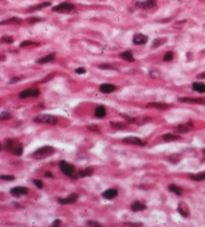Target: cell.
Instances as JSON below:
<instances>
[{"instance_id":"6da1fadb","label":"cell","mask_w":205,"mask_h":227,"mask_svg":"<svg viewBox=\"0 0 205 227\" xmlns=\"http://www.w3.org/2000/svg\"><path fill=\"white\" fill-rule=\"evenodd\" d=\"M4 149L5 151L11 153L13 155H16V156H20L22 154V151H24V147H22V144L20 143L18 140L16 139H7L4 143Z\"/></svg>"},{"instance_id":"7a4b0ae2","label":"cell","mask_w":205,"mask_h":227,"mask_svg":"<svg viewBox=\"0 0 205 227\" xmlns=\"http://www.w3.org/2000/svg\"><path fill=\"white\" fill-rule=\"evenodd\" d=\"M55 152V148L53 146L50 145H46L43 146V147L39 148L38 150H36L35 152L32 153V157L35 159H45L47 157L53 155V153Z\"/></svg>"},{"instance_id":"3957f363","label":"cell","mask_w":205,"mask_h":227,"mask_svg":"<svg viewBox=\"0 0 205 227\" xmlns=\"http://www.w3.org/2000/svg\"><path fill=\"white\" fill-rule=\"evenodd\" d=\"M34 122L40 123V124H49V125H56L58 123V119L53 115H39L35 117Z\"/></svg>"},{"instance_id":"277c9868","label":"cell","mask_w":205,"mask_h":227,"mask_svg":"<svg viewBox=\"0 0 205 227\" xmlns=\"http://www.w3.org/2000/svg\"><path fill=\"white\" fill-rule=\"evenodd\" d=\"M59 167H60V170L67 176H73V174H75V166L70 163H68L65 160H61L59 162Z\"/></svg>"},{"instance_id":"5b68a950","label":"cell","mask_w":205,"mask_h":227,"mask_svg":"<svg viewBox=\"0 0 205 227\" xmlns=\"http://www.w3.org/2000/svg\"><path fill=\"white\" fill-rule=\"evenodd\" d=\"M75 6L71 3L68 2H64V3H60V4L56 5L52 8V11L54 12H59V13H69L71 11L74 10Z\"/></svg>"},{"instance_id":"8992f818","label":"cell","mask_w":205,"mask_h":227,"mask_svg":"<svg viewBox=\"0 0 205 227\" xmlns=\"http://www.w3.org/2000/svg\"><path fill=\"white\" fill-rule=\"evenodd\" d=\"M40 90L38 88H28L20 92L18 97L20 99H28V97H37L40 95Z\"/></svg>"},{"instance_id":"52a82bcc","label":"cell","mask_w":205,"mask_h":227,"mask_svg":"<svg viewBox=\"0 0 205 227\" xmlns=\"http://www.w3.org/2000/svg\"><path fill=\"white\" fill-rule=\"evenodd\" d=\"M194 129V125H193V122L192 121H189V122H187L186 124H181L179 125V126L176 128V132H178V133L180 134H186V133H189V132H191V131Z\"/></svg>"},{"instance_id":"ba28073f","label":"cell","mask_w":205,"mask_h":227,"mask_svg":"<svg viewBox=\"0 0 205 227\" xmlns=\"http://www.w3.org/2000/svg\"><path fill=\"white\" fill-rule=\"evenodd\" d=\"M156 4V0H140L135 3L137 7L141 9H150Z\"/></svg>"},{"instance_id":"9c48e42d","label":"cell","mask_w":205,"mask_h":227,"mask_svg":"<svg viewBox=\"0 0 205 227\" xmlns=\"http://www.w3.org/2000/svg\"><path fill=\"white\" fill-rule=\"evenodd\" d=\"M178 101L180 103H198V105H204L205 99L201 97H180Z\"/></svg>"},{"instance_id":"30bf717a","label":"cell","mask_w":205,"mask_h":227,"mask_svg":"<svg viewBox=\"0 0 205 227\" xmlns=\"http://www.w3.org/2000/svg\"><path fill=\"white\" fill-rule=\"evenodd\" d=\"M123 143L125 144H133V145H138V146H144L145 142H143L140 138L135 137V136H129V137H125L123 138Z\"/></svg>"},{"instance_id":"8fae6325","label":"cell","mask_w":205,"mask_h":227,"mask_svg":"<svg viewBox=\"0 0 205 227\" xmlns=\"http://www.w3.org/2000/svg\"><path fill=\"white\" fill-rule=\"evenodd\" d=\"M77 199H78V194L73 193V194H70L68 197L64 198V199H62V198H59L58 203L61 204V205H69V204L75 203V202L77 201Z\"/></svg>"},{"instance_id":"7c38bea8","label":"cell","mask_w":205,"mask_h":227,"mask_svg":"<svg viewBox=\"0 0 205 227\" xmlns=\"http://www.w3.org/2000/svg\"><path fill=\"white\" fill-rule=\"evenodd\" d=\"M132 41H133V44L134 45H144V44L147 43V41H148V36H145V34H140V32H138V34H135L133 36V39H132Z\"/></svg>"},{"instance_id":"4fadbf2b","label":"cell","mask_w":205,"mask_h":227,"mask_svg":"<svg viewBox=\"0 0 205 227\" xmlns=\"http://www.w3.org/2000/svg\"><path fill=\"white\" fill-rule=\"evenodd\" d=\"M28 188L26 186H14L10 190V194L13 197H20L22 195H28Z\"/></svg>"},{"instance_id":"5bb4252c","label":"cell","mask_w":205,"mask_h":227,"mask_svg":"<svg viewBox=\"0 0 205 227\" xmlns=\"http://www.w3.org/2000/svg\"><path fill=\"white\" fill-rule=\"evenodd\" d=\"M177 210L183 217H188L189 215H190L189 207H188V205L185 203V202H180L179 205H178Z\"/></svg>"},{"instance_id":"9a60e30c","label":"cell","mask_w":205,"mask_h":227,"mask_svg":"<svg viewBox=\"0 0 205 227\" xmlns=\"http://www.w3.org/2000/svg\"><path fill=\"white\" fill-rule=\"evenodd\" d=\"M101 196L107 200H112L118 196V191L116 188H109V190H106L105 192H103Z\"/></svg>"},{"instance_id":"2e32d148","label":"cell","mask_w":205,"mask_h":227,"mask_svg":"<svg viewBox=\"0 0 205 227\" xmlns=\"http://www.w3.org/2000/svg\"><path fill=\"white\" fill-rule=\"evenodd\" d=\"M116 90V86L111 83H104L99 86V91L103 93H112Z\"/></svg>"},{"instance_id":"e0dca14e","label":"cell","mask_w":205,"mask_h":227,"mask_svg":"<svg viewBox=\"0 0 205 227\" xmlns=\"http://www.w3.org/2000/svg\"><path fill=\"white\" fill-rule=\"evenodd\" d=\"M130 208H131V210L133 211V212H139V211L145 210V209H146V205L139 201H135L131 204Z\"/></svg>"},{"instance_id":"ac0fdd59","label":"cell","mask_w":205,"mask_h":227,"mask_svg":"<svg viewBox=\"0 0 205 227\" xmlns=\"http://www.w3.org/2000/svg\"><path fill=\"white\" fill-rule=\"evenodd\" d=\"M22 22V18H20V17L12 16V17H10V18L2 20V22H0V24H2V26H6V24H20Z\"/></svg>"},{"instance_id":"d6986e66","label":"cell","mask_w":205,"mask_h":227,"mask_svg":"<svg viewBox=\"0 0 205 227\" xmlns=\"http://www.w3.org/2000/svg\"><path fill=\"white\" fill-rule=\"evenodd\" d=\"M51 5V2H49V1H46V2H42L41 4H38L36 5V6H32L30 7V8H28V12H34V11H38V10H42L43 8H46V7L50 6Z\"/></svg>"},{"instance_id":"ffe728a7","label":"cell","mask_w":205,"mask_h":227,"mask_svg":"<svg viewBox=\"0 0 205 227\" xmlns=\"http://www.w3.org/2000/svg\"><path fill=\"white\" fill-rule=\"evenodd\" d=\"M148 107H154V109H170L172 105H168V103H149L147 105Z\"/></svg>"},{"instance_id":"44dd1931","label":"cell","mask_w":205,"mask_h":227,"mask_svg":"<svg viewBox=\"0 0 205 227\" xmlns=\"http://www.w3.org/2000/svg\"><path fill=\"white\" fill-rule=\"evenodd\" d=\"M54 59H55V53H52V54H49V55L45 56V57L40 58L39 60L37 61V63L38 64H45V63L51 62V61H53Z\"/></svg>"},{"instance_id":"7402d4cb","label":"cell","mask_w":205,"mask_h":227,"mask_svg":"<svg viewBox=\"0 0 205 227\" xmlns=\"http://www.w3.org/2000/svg\"><path fill=\"white\" fill-rule=\"evenodd\" d=\"M192 89L194 91L199 92V93H203V92H205V84L200 83V82H193Z\"/></svg>"},{"instance_id":"603a6c76","label":"cell","mask_w":205,"mask_h":227,"mask_svg":"<svg viewBox=\"0 0 205 227\" xmlns=\"http://www.w3.org/2000/svg\"><path fill=\"white\" fill-rule=\"evenodd\" d=\"M168 191L172 192V193H174V194H176L177 196H181L182 193H183L182 188H180V186H177V184H168Z\"/></svg>"},{"instance_id":"cb8c5ba5","label":"cell","mask_w":205,"mask_h":227,"mask_svg":"<svg viewBox=\"0 0 205 227\" xmlns=\"http://www.w3.org/2000/svg\"><path fill=\"white\" fill-rule=\"evenodd\" d=\"M95 116L97 117V118H99V119L106 117V109H105L104 105H99V107L95 109Z\"/></svg>"},{"instance_id":"d4e9b609","label":"cell","mask_w":205,"mask_h":227,"mask_svg":"<svg viewBox=\"0 0 205 227\" xmlns=\"http://www.w3.org/2000/svg\"><path fill=\"white\" fill-rule=\"evenodd\" d=\"M120 57H121L122 59H124L125 61H127V62H134L133 54L130 51H125V52H123V53H121L120 54Z\"/></svg>"},{"instance_id":"484cf974","label":"cell","mask_w":205,"mask_h":227,"mask_svg":"<svg viewBox=\"0 0 205 227\" xmlns=\"http://www.w3.org/2000/svg\"><path fill=\"white\" fill-rule=\"evenodd\" d=\"M93 174V167H87V168L81 169V170L79 172V174H78V176H79L80 178H85V176H91Z\"/></svg>"},{"instance_id":"4316f807","label":"cell","mask_w":205,"mask_h":227,"mask_svg":"<svg viewBox=\"0 0 205 227\" xmlns=\"http://www.w3.org/2000/svg\"><path fill=\"white\" fill-rule=\"evenodd\" d=\"M166 42V38H158V39H156V40H153V42H152V44H151V48L152 49H156V48H158L160 46H162V45H164V43Z\"/></svg>"},{"instance_id":"83f0119b","label":"cell","mask_w":205,"mask_h":227,"mask_svg":"<svg viewBox=\"0 0 205 227\" xmlns=\"http://www.w3.org/2000/svg\"><path fill=\"white\" fill-rule=\"evenodd\" d=\"M180 138L181 137L179 135H175V134H164V135H162V139L166 142L176 141V140H179Z\"/></svg>"},{"instance_id":"f1b7e54d","label":"cell","mask_w":205,"mask_h":227,"mask_svg":"<svg viewBox=\"0 0 205 227\" xmlns=\"http://www.w3.org/2000/svg\"><path fill=\"white\" fill-rule=\"evenodd\" d=\"M190 178L192 180H195V182H201V180H205V172H199V174H190Z\"/></svg>"},{"instance_id":"f546056e","label":"cell","mask_w":205,"mask_h":227,"mask_svg":"<svg viewBox=\"0 0 205 227\" xmlns=\"http://www.w3.org/2000/svg\"><path fill=\"white\" fill-rule=\"evenodd\" d=\"M111 127L115 130H122V129L127 128V125L121 122H111Z\"/></svg>"},{"instance_id":"4dcf8cb0","label":"cell","mask_w":205,"mask_h":227,"mask_svg":"<svg viewBox=\"0 0 205 227\" xmlns=\"http://www.w3.org/2000/svg\"><path fill=\"white\" fill-rule=\"evenodd\" d=\"M168 159V161L172 162L173 164H177L180 161V159H181V156H180L179 154H172Z\"/></svg>"},{"instance_id":"1f68e13d","label":"cell","mask_w":205,"mask_h":227,"mask_svg":"<svg viewBox=\"0 0 205 227\" xmlns=\"http://www.w3.org/2000/svg\"><path fill=\"white\" fill-rule=\"evenodd\" d=\"M173 58H174V53H173V52L168 51V52H166V53L164 54L162 60H164V62H170V61L173 60Z\"/></svg>"},{"instance_id":"d6a6232c","label":"cell","mask_w":205,"mask_h":227,"mask_svg":"<svg viewBox=\"0 0 205 227\" xmlns=\"http://www.w3.org/2000/svg\"><path fill=\"white\" fill-rule=\"evenodd\" d=\"M99 68L104 69V70H118L116 67L113 66V65H111V64H99Z\"/></svg>"},{"instance_id":"836d02e7","label":"cell","mask_w":205,"mask_h":227,"mask_svg":"<svg viewBox=\"0 0 205 227\" xmlns=\"http://www.w3.org/2000/svg\"><path fill=\"white\" fill-rule=\"evenodd\" d=\"M13 38L12 36H3L1 38V42L4 44H12L13 43Z\"/></svg>"},{"instance_id":"e575fe53","label":"cell","mask_w":205,"mask_h":227,"mask_svg":"<svg viewBox=\"0 0 205 227\" xmlns=\"http://www.w3.org/2000/svg\"><path fill=\"white\" fill-rule=\"evenodd\" d=\"M9 119H11L10 113H8V111H2L1 113V115H0V121L9 120Z\"/></svg>"},{"instance_id":"d590c367","label":"cell","mask_w":205,"mask_h":227,"mask_svg":"<svg viewBox=\"0 0 205 227\" xmlns=\"http://www.w3.org/2000/svg\"><path fill=\"white\" fill-rule=\"evenodd\" d=\"M149 75H150V77H152V78H158L160 76V72L158 69H152V70H150V72H149Z\"/></svg>"},{"instance_id":"8d00e7d4","label":"cell","mask_w":205,"mask_h":227,"mask_svg":"<svg viewBox=\"0 0 205 227\" xmlns=\"http://www.w3.org/2000/svg\"><path fill=\"white\" fill-rule=\"evenodd\" d=\"M120 115H121V117H123V118L125 119L128 123H130V124H134V123L137 121L136 120V118H132V117L127 116V115H125V113H120Z\"/></svg>"},{"instance_id":"74e56055","label":"cell","mask_w":205,"mask_h":227,"mask_svg":"<svg viewBox=\"0 0 205 227\" xmlns=\"http://www.w3.org/2000/svg\"><path fill=\"white\" fill-rule=\"evenodd\" d=\"M32 45H37V44H35L32 41H24L20 43V48H26V47H28V46H32Z\"/></svg>"},{"instance_id":"f35d334b","label":"cell","mask_w":205,"mask_h":227,"mask_svg":"<svg viewBox=\"0 0 205 227\" xmlns=\"http://www.w3.org/2000/svg\"><path fill=\"white\" fill-rule=\"evenodd\" d=\"M87 129L91 131H93V132L101 133V129H99V127L97 126V125H89V126H87Z\"/></svg>"},{"instance_id":"ab89813d","label":"cell","mask_w":205,"mask_h":227,"mask_svg":"<svg viewBox=\"0 0 205 227\" xmlns=\"http://www.w3.org/2000/svg\"><path fill=\"white\" fill-rule=\"evenodd\" d=\"M0 178L2 180H7V182H12V180H14L15 176H0Z\"/></svg>"},{"instance_id":"60d3db41","label":"cell","mask_w":205,"mask_h":227,"mask_svg":"<svg viewBox=\"0 0 205 227\" xmlns=\"http://www.w3.org/2000/svg\"><path fill=\"white\" fill-rule=\"evenodd\" d=\"M32 182H34L35 186H37L38 188H43L44 184H43V182H42V180H34Z\"/></svg>"},{"instance_id":"b9f144b4","label":"cell","mask_w":205,"mask_h":227,"mask_svg":"<svg viewBox=\"0 0 205 227\" xmlns=\"http://www.w3.org/2000/svg\"><path fill=\"white\" fill-rule=\"evenodd\" d=\"M87 226H101V223L97 222V221H93V220H89L87 222Z\"/></svg>"},{"instance_id":"7bdbcfd3","label":"cell","mask_w":205,"mask_h":227,"mask_svg":"<svg viewBox=\"0 0 205 227\" xmlns=\"http://www.w3.org/2000/svg\"><path fill=\"white\" fill-rule=\"evenodd\" d=\"M43 18H37V17H30V18H28V22L30 24H35V22H43Z\"/></svg>"},{"instance_id":"ee69618b","label":"cell","mask_w":205,"mask_h":227,"mask_svg":"<svg viewBox=\"0 0 205 227\" xmlns=\"http://www.w3.org/2000/svg\"><path fill=\"white\" fill-rule=\"evenodd\" d=\"M85 72H87V70L83 67H79V68L75 69V73H77V74H84Z\"/></svg>"},{"instance_id":"f6af8a7d","label":"cell","mask_w":205,"mask_h":227,"mask_svg":"<svg viewBox=\"0 0 205 227\" xmlns=\"http://www.w3.org/2000/svg\"><path fill=\"white\" fill-rule=\"evenodd\" d=\"M22 79L20 77H13L10 79V81H9V84H14V83H18L20 80Z\"/></svg>"},{"instance_id":"bcb514c9","label":"cell","mask_w":205,"mask_h":227,"mask_svg":"<svg viewBox=\"0 0 205 227\" xmlns=\"http://www.w3.org/2000/svg\"><path fill=\"white\" fill-rule=\"evenodd\" d=\"M125 225H130V226H142V223L138 222V223H132V222H127V223H124Z\"/></svg>"},{"instance_id":"7dc6e473","label":"cell","mask_w":205,"mask_h":227,"mask_svg":"<svg viewBox=\"0 0 205 227\" xmlns=\"http://www.w3.org/2000/svg\"><path fill=\"white\" fill-rule=\"evenodd\" d=\"M53 76H54V74H51V75H50V76H49V75H48V76L45 78V79H43V80H42V81H40V83H45V82H47L48 80L52 79V78H53Z\"/></svg>"},{"instance_id":"c3c4849f","label":"cell","mask_w":205,"mask_h":227,"mask_svg":"<svg viewBox=\"0 0 205 227\" xmlns=\"http://www.w3.org/2000/svg\"><path fill=\"white\" fill-rule=\"evenodd\" d=\"M60 224H61V220H60V219H56V220H55L54 222L52 223L53 226H58V225H60Z\"/></svg>"},{"instance_id":"681fc988","label":"cell","mask_w":205,"mask_h":227,"mask_svg":"<svg viewBox=\"0 0 205 227\" xmlns=\"http://www.w3.org/2000/svg\"><path fill=\"white\" fill-rule=\"evenodd\" d=\"M197 78L198 79H205V72H202L200 73V74L197 75Z\"/></svg>"},{"instance_id":"f907efd6","label":"cell","mask_w":205,"mask_h":227,"mask_svg":"<svg viewBox=\"0 0 205 227\" xmlns=\"http://www.w3.org/2000/svg\"><path fill=\"white\" fill-rule=\"evenodd\" d=\"M45 176H49V178H53V174H51L50 172H45Z\"/></svg>"}]
</instances>
